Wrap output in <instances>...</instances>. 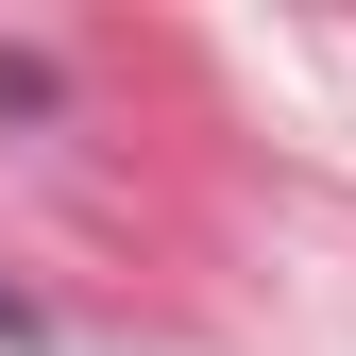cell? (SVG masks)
Here are the masks:
<instances>
[{
  "label": "cell",
  "mask_w": 356,
  "mask_h": 356,
  "mask_svg": "<svg viewBox=\"0 0 356 356\" xmlns=\"http://www.w3.org/2000/svg\"><path fill=\"white\" fill-rule=\"evenodd\" d=\"M34 339H51V323H34V289H0V356H34Z\"/></svg>",
  "instance_id": "cell-1"
}]
</instances>
